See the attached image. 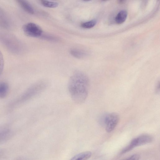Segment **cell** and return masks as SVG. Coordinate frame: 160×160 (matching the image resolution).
Listing matches in <instances>:
<instances>
[{
	"mask_svg": "<svg viewBox=\"0 0 160 160\" xmlns=\"http://www.w3.org/2000/svg\"><path fill=\"white\" fill-rule=\"evenodd\" d=\"M88 78L83 72L77 71L69 80L68 89L72 100L78 104L83 103L88 95L89 84Z\"/></svg>",
	"mask_w": 160,
	"mask_h": 160,
	"instance_id": "1",
	"label": "cell"
},
{
	"mask_svg": "<svg viewBox=\"0 0 160 160\" xmlns=\"http://www.w3.org/2000/svg\"><path fill=\"white\" fill-rule=\"evenodd\" d=\"M46 82L41 81L35 84L24 92L22 95L12 102L8 108L12 110L30 99L41 92L46 87Z\"/></svg>",
	"mask_w": 160,
	"mask_h": 160,
	"instance_id": "2",
	"label": "cell"
},
{
	"mask_svg": "<svg viewBox=\"0 0 160 160\" xmlns=\"http://www.w3.org/2000/svg\"><path fill=\"white\" fill-rule=\"evenodd\" d=\"M22 29L26 35L33 38L41 37L42 32L41 28L38 25L32 22L25 24L23 26Z\"/></svg>",
	"mask_w": 160,
	"mask_h": 160,
	"instance_id": "3",
	"label": "cell"
},
{
	"mask_svg": "<svg viewBox=\"0 0 160 160\" xmlns=\"http://www.w3.org/2000/svg\"><path fill=\"white\" fill-rule=\"evenodd\" d=\"M119 121V116L116 113L113 112L107 115L104 119L106 131L108 132L112 131L117 125Z\"/></svg>",
	"mask_w": 160,
	"mask_h": 160,
	"instance_id": "4",
	"label": "cell"
},
{
	"mask_svg": "<svg viewBox=\"0 0 160 160\" xmlns=\"http://www.w3.org/2000/svg\"><path fill=\"white\" fill-rule=\"evenodd\" d=\"M0 41L12 52H18L19 43L18 40L13 37L8 36L0 35Z\"/></svg>",
	"mask_w": 160,
	"mask_h": 160,
	"instance_id": "5",
	"label": "cell"
},
{
	"mask_svg": "<svg viewBox=\"0 0 160 160\" xmlns=\"http://www.w3.org/2000/svg\"><path fill=\"white\" fill-rule=\"evenodd\" d=\"M152 141V137L148 135H141L134 138L131 142L135 147L143 145L151 142Z\"/></svg>",
	"mask_w": 160,
	"mask_h": 160,
	"instance_id": "6",
	"label": "cell"
},
{
	"mask_svg": "<svg viewBox=\"0 0 160 160\" xmlns=\"http://www.w3.org/2000/svg\"><path fill=\"white\" fill-rule=\"evenodd\" d=\"M20 6L27 12L33 14L34 10L29 2L27 0H16Z\"/></svg>",
	"mask_w": 160,
	"mask_h": 160,
	"instance_id": "7",
	"label": "cell"
},
{
	"mask_svg": "<svg viewBox=\"0 0 160 160\" xmlns=\"http://www.w3.org/2000/svg\"><path fill=\"white\" fill-rule=\"evenodd\" d=\"M12 134V131L8 128L0 130V143L8 140Z\"/></svg>",
	"mask_w": 160,
	"mask_h": 160,
	"instance_id": "8",
	"label": "cell"
},
{
	"mask_svg": "<svg viewBox=\"0 0 160 160\" xmlns=\"http://www.w3.org/2000/svg\"><path fill=\"white\" fill-rule=\"evenodd\" d=\"M70 53L74 57L78 58H82L86 57L87 53L82 49L77 48H72L70 50Z\"/></svg>",
	"mask_w": 160,
	"mask_h": 160,
	"instance_id": "9",
	"label": "cell"
},
{
	"mask_svg": "<svg viewBox=\"0 0 160 160\" xmlns=\"http://www.w3.org/2000/svg\"><path fill=\"white\" fill-rule=\"evenodd\" d=\"M9 91L8 84L5 82H0V98H3L8 95Z\"/></svg>",
	"mask_w": 160,
	"mask_h": 160,
	"instance_id": "10",
	"label": "cell"
},
{
	"mask_svg": "<svg viewBox=\"0 0 160 160\" xmlns=\"http://www.w3.org/2000/svg\"><path fill=\"white\" fill-rule=\"evenodd\" d=\"M128 15L127 12L125 10H122L117 14L115 18L116 23L118 24H121L126 20Z\"/></svg>",
	"mask_w": 160,
	"mask_h": 160,
	"instance_id": "11",
	"label": "cell"
},
{
	"mask_svg": "<svg viewBox=\"0 0 160 160\" xmlns=\"http://www.w3.org/2000/svg\"><path fill=\"white\" fill-rule=\"evenodd\" d=\"M92 156L90 151H86L78 153L71 158V160H85L89 158Z\"/></svg>",
	"mask_w": 160,
	"mask_h": 160,
	"instance_id": "12",
	"label": "cell"
},
{
	"mask_svg": "<svg viewBox=\"0 0 160 160\" xmlns=\"http://www.w3.org/2000/svg\"><path fill=\"white\" fill-rule=\"evenodd\" d=\"M97 23V21L94 20L82 23L81 26L83 28L89 29L94 27Z\"/></svg>",
	"mask_w": 160,
	"mask_h": 160,
	"instance_id": "13",
	"label": "cell"
},
{
	"mask_svg": "<svg viewBox=\"0 0 160 160\" xmlns=\"http://www.w3.org/2000/svg\"><path fill=\"white\" fill-rule=\"evenodd\" d=\"M42 4L44 7L49 8H55L58 6L57 2H50L46 0H42L41 2Z\"/></svg>",
	"mask_w": 160,
	"mask_h": 160,
	"instance_id": "14",
	"label": "cell"
},
{
	"mask_svg": "<svg viewBox=\"0 0 160 160\" xmlns=\"http://www.w3.org/2000/svg\"><path fill=\"white\" fill-rule=\"evenodd\" d=\"M4 60L3 54L0 50V76L2 74L4 67Z\"/></svg>",
	"mask_w": 160,
	"mask_h": 160,
	"instance_id": "15",
	"label": "cell"
},
{
	"mask_svg": "<svg viewBox=\"0 0 160 160\" xmlns=\"http://www.w3.org/2000/svg\"><path fill=\"white\" fill-rule=\"evenodd\" d=\"M140 158V156L138 154H135L130 156L127 159L137 160Z\"/></svg>",
	"mask_w": 160,
	"mask_h": 160,
	"instance_id": "16",
	"label": "cell"
},
{
	"mask_svg": "<svg viewBox=\"0 0 160 160\" xmlns=\"http://www.w3.org/2000/svg\"><path fill=\"white\" fill-rule=\"evenodd\" d=\"M125 0H118V2L120 3H123Z\"/></svg>",
	"mask_w": 160,
	"mask_h": 160,
	"instance_id": "17",
	"label": "cell"
},
{
	"mask_svg": "<svg viewBox=\"0 0 160 160\" xmlns=\"http://www.w3.org/2000/svg\"><path fill=\"white\" fill-rule=\"evenodd\" d=\"M82 0L85 1H90L91 0Z\"/></svg>",
	"mask_w": 160,
	"mask_h": 160,
	"instance_id": "18",
	"label": "cell"
},
{
	"mask_svg": "<svg viewBox=\"0 0 160 160\" xmlns=\"http://www.w3.org/2000/svg\"><path fill=\"white\" fill-rule=\"evenodd\" d=\"M2 153V152L0 151V156L1 155Z\"/></svg>",
	"mask_w": 160,
	"mask_h": 160,
	"instance_id": "19",
	"label": "cell"
},
{
	"mask_svg": "<svg viewBox=\"0 0 160 160\" xmlns=\"http://www.w3.org/2000/svg\"><path fill=\"white\" fill-rule=\"evenodd\" d=\"M103 1H107V0H102Z\"/></svg>",
	"mask_w": 160,
	"mask_h": 160,
	"instance_id": "20",
	"label": "cell"
},
{
	"mask_svg": "<svg viewBox=\"0 0 160 160\" xmlns=\"http://www.w3.org/2000/svg\"></svg>",
	"mask_w": 160,
	"mask_h": 160,
	"instance_id": "21",
	"label": "cell"
}]
</instances>
